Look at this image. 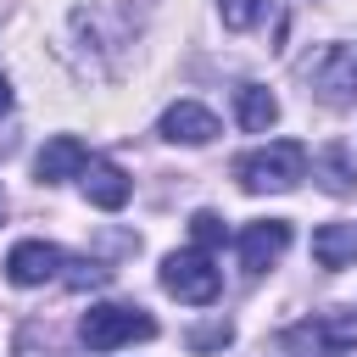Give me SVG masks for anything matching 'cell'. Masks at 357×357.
Returning a JSON list of instances; mask_svg holds the SVG:
<instances>
[{"instance_id": "obj_5", "label": "cell", "mask_w": 357, "mask_h": 357, "mask_svg": "<svg viewBox=\"0 0 357 357\" xmlns=\"http://www.w3.org/2000/svg\"><path fill=\"white\" fill-rule=\"evenodd\" d=\"M284 245H290V223H284V218L245 223V234H240V268H245V273H262L268 262L284 257Z\"/></svg>"}, {"instance_id": "obj_2", "label": "cell", "mask_w": 357, "mask_h": 357, "mask_svg": "<svg viewBox=\"0 0 357 357\" xmlns=\"http://www.w3.org/2000/svg\"><path fill=\"white\" fill-rule=\"evenodd\" d=\"M156 335V318H145L139 307H117V301H100L84 312L78 324V340L89 351H112V346H128V340H151Z\"/></svg>"}, {"instance_id": "obj_19", "label": "cell", "mask_w": 357, "mask_h": 357, "mask_svg": "<svg viewBox=\"0 0 357 357\" xmlns=\"http://www.w3.org/2000/svg\"><path fill=\"white\" fill-rule=\"evenodd\" d=\"M0 212H6V190H0Z\"/></svg>"}, {"instance_id": "obj_6", "label": "cell", "mask_w": 357, "mask_h": 357, "mask_svg": "<svg viewBox=\"0 0 357 357\" xmlns=\"http://www.w3.org/2000/svg\"><path fill=\"white\" fill-rule=\"evenodd\" d=\"M56 268H61V251H56L50 240H17V245L6 251V279L22 284V290L56 279Z\"/></svg>"}, {"instance_id": "obj_1", "label": "cell", "mask_w": 357, "mask_h": 357, "mask_svg": "<svg viewBox=\"0 0 357 357\" xmlns=\"http://www.w3.org/2000/svg\"><path fill=\"white\" fill-rule=\"evenodd\" d=\"M301 173H307V145H296V139H273V145L245 151V156L234 162V178H240L251 195H262V190H290V184H301Z\"/></svg>"}, {"instance_id": "obj_8", "label": "cell", "mask_w": 357, "mask_h": 357, "mask_svg": "<svg viewBox=\"0 0 357 357\" xmlns=\"http://www.w3.org/2000/svg\"><path fill=\"white\" fill-rule=\"evenodd\" d=\"M78 184H84V195H89L100 212H117V206H128V195H134L128 173H123L117 162H106V156H89V167L78 173Z\"/></svg>"}, {"instance_id": "obj_11", "label": "cell", "mask_w": 357, "mask_h": 357, "mask_svg": "<svg viewBox=\"0 0 357 357\" xmlns=\"http://www.w3.org/2000/svg\"><path fill=\"white\" fill-rule=\"evenodd\" d=\"M234 117H240L245 134H268V128L279 123V100H273L262 84H240V89H234Z\"/></svg>"}, {"instance_id": "obj_7", "label": "cell", "mask_w": 357, "mask_h": 357, "mask_svg": "<svg viewBox=\"0 0 357 357\" xmlns=\"http://www.w3.org/2000/svg\"><path fill=\"white\" fill-rule=\"evenodd\" d=\"M162 139H173V145H206V139H218V117L201 100H173L162 112Z\"/></svg>"}, {"instance_id": "obj_16", "label": "cell", "mask_w": 357, "mask_h": 357, "mask_svg": "<svg viewBox=\"0 0 357 357\" xmlns=\"http://www.w3.org/2000/svg\"><path fill=\"white\" fill-rule=\"evenodd\" d=\"M106 279H112V268H100V262H73V273H67L73 290H95V284H106Z\"/></svg>"}, {"instance_id": "obj_12", "label": "cell", "mask_w": 357, "mask_h": 357, "mask_svg": "<svg viewBox=\"0 0 357 357\" xmlns=\"http://www.w3.org/2000/svg\"><path fill=\"white\" fill-rule=\"evenodd\" d=\"M312 173H318V184H324L329 195H351V184H357V173H351V156H346V145H324V151L312 156Z\"/></svg>"}, {"instance_id": "obj_17", "label": "cell", "mask_w": 357, "mask_h": 357, "mask_svg": "<svg viewBox=\"0 0 357 357\" xmlns=\"http://www.w3.org/2000/svg\"><path fill=\"white\" fill-rule=\"evenodd\" d=\"M229 335H234L229 324H206V329L190 335V346H195V351H212V346H229Z\"/></svg>"}, {"instance_id": "obj_3", "label": "cell", "mask_w": 357, "mask_h": 357, "mask_svg": "<svg viewBox=\"0 0 357 357\" xmlns=\"http://www.w3.org/2000/svg\"><path fill=\"white\" fill-rule=\"evenodd\" d=\"M301 78H307V95H318L324 106L357 100V56H351L346 45H318V50L301 61Z\"/></svg>"}, {"instance_id": "obj_14", "label": "cell", "mask_w": 357, "mask_h": 357, "mask_svg": "<svg viewBox=\"0 0 357 357\" xmlns=\"http://www.w3.org/2000/svg\"><path fill=\"white\" fill-rule=\"evenodd\" d=\"M190 240H195V251H212V245L229 240V229H223L218 212H195V218H190Z\"/></svg>"}, {"instance_id": "obj_13", "label": "cell", "mask_w": 357, "mask_h": 357, "mask_svg": "<svg viewBox=\"0 0 357 357\" xmlns=\"http://www.w3.org/2000/svg\"><path fill=\"white\" fill-rule=\"evenodd\" d=\"M290 340H312V346H324V351H346V346H357V324H346V318H318V324H301Z\"/></svg>"}, {"instance_id": "obj_9", "label": "cell", "mask_w": 357, "mask_h": 357, "mask_svg": "<svg viewBox=\"0 0 357 357\" xmlns=\"http://www.w3.org/2000/svg\"><path fill=\"white\" fill-rule=\"evenodd\" d=\"M84 167H89V151H84V139H73V134H56V139L39 151V162H33L39 184H61V178H78Z\"/></svg>"}, {"instance_id": "obj_18", "label": "cell", "mask_w": 357, "mask_h": 357, "mask_svg": "<svg viewBox=\"0 0 357 357\" xmlns=\"http://www.w3.org/2000/svg\"><path fill=\"white\" fill-rule=\"evenodd\" d=\"M11 106V84H6V73H0V112Z\"/></svg>"}, {"instance_id": "obj_10", "label": "cell", "mask_w": 357, "mask_h": 357, "mask_svg": "<svg viewBox=\"0 0 357 357\" xmlns=\"http://www.w3.org/2000/svg\"><path fill=\"white\" fill-rule=\"evenodd\" d=\"M312 262L318 268H351L357 262V223H324L312 234Z\"/></svg>"}, {"instance_id": "obj_15", "label": "cell", "mask_w": 357, "mask_h": 357, "mask_svg": "<svg viewBox=\"0 0 357 357\" xmlns=\"http://www.w3.org/2000/svg\"><path fill=\"white\" fill-rule=\"evenodd\" d=\"M218 11H223V22H229L234 33H245V28L268 11V0H218Z\"/></svg>"}, {"instance_id": "obj_4", "label": "cell", "mask_w": 357, "mask_h": 357, "mask_svg": "<svg viewBox=\"0 0 357 357\" xmlns=\"http://www.w3.org/2000/svg\"><path fill=\"white\" fill-rule=\"evenodd\" d=\"M162 290L178 296V301H190V307H206V301H218L223 273L212 268L206 251H173V257L162 262Z\"/></svg>"}]
</instances>
